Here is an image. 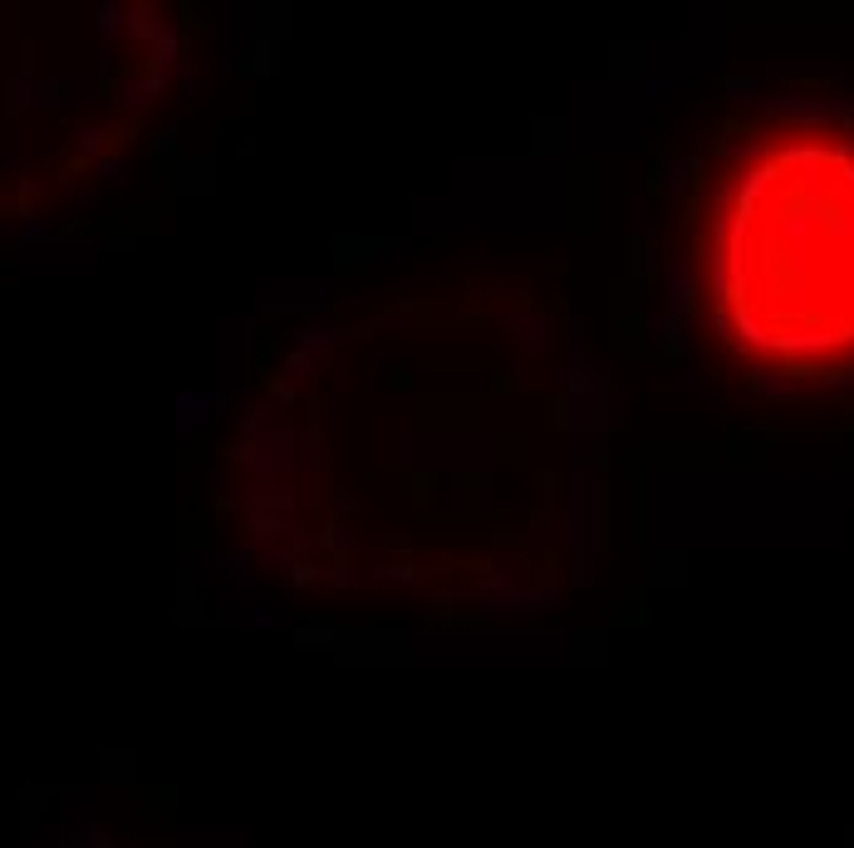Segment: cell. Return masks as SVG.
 Instances as JSON below:
<instances>
[{
    "mask_svg": "<svg viewBox=\"0 0 854 848\" xmlns=\"http://www.w3.org/2000/svg\"><path fill=\"white\" fill-rule=\"evenodd\" d=\"M589 378L564 319L496 280L315 324L256 378L216 456L226 540L319 603L496 618L584 560Z\"/></svg>",
    "mask_w": 854,
    "mask_h": 848,
    "instance_id": "cell-1",
    "label": "cell"
},
{
    "mask_svg": "<svg viewBox=\"0 0 854 848\" xmlns=\"http://www.w3.org/2000/svg\"><path fill=\"white\" fill-rule=\"evenodd\" d=\"M707 324L761 373L854 368V138L780 123L717 177L697 240Z\"/></svg>",
    "mask_w": 854,
    "mask_h": 848,
    "instance_id": "cell-2",
    "label": "cell"
}]
</instances>
